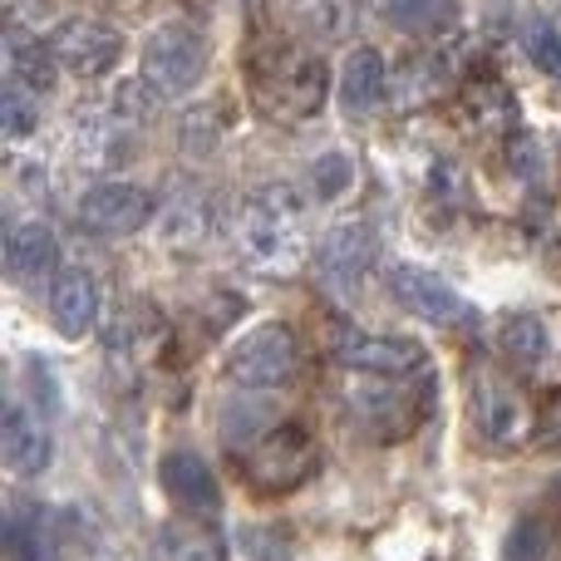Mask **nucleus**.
Returning a JSON list of instances; mask_svg holds the SVG:
<instances>
[{"instance_id": "f257e3e1", "label": "nucleus", "mask_w": 561, "mask_h": 561, "mask_svg": "<svg viewBox=\"0 0 561 561\" xmlns=\"http://www.w3.org/2000/svg\"><path fill=\"white\" fill-rule=\"evenodd\" d=\"M232 242H237V256H242L256 276H296L310 256L306 203H300V193L286 183L247 193L232 217Z\"/></svg>"}, {"instance_id": "f03ea898", "label": "nucleus", "mask_w": 561, "mask_h": 561, "mask_svg": "<svg viewBox=\"0 0 561 561\" xmlns=\"http://www.w3.org/2000/svg\"><path fill=\"white\" fill-rule=\"evenodd\" d=\"M340 399H345V414L359 434L379 438V444H399V438L419 434L424 419L434 414L438 379H434V365L414 369V375H365V369H345V375H340Z\"/></svg>"}, {"instance_id": "7ed1b4c3", "label": "nucleus", "mask_w": 561, "mask_h": 561, "mask_svg": "<svg viewBox=\"0 0 561 561\" xmlns=\"http://www.w3.org/2000/svg\"><path fill=\"white\" fill-rule=\"evenodd\" d=\"M252 94L262 114L280 124H306L325 108L330 65L306 45H276L252 59Z\"/></svg>"}, {"instance_id": "20e7f679", "label": "nucleus", "mask_w": 561, "mask_h": 561, "mask_svg": "<svg viewBox=\"0 0 561 561\" xmlns=\"http://www.w3.org/2000/svg\"><path fill=\"white\" fill-rule=\"evenodd\" d=\"M316 473H320V444L300 424L262 428V434L242 448V478H247V488L262 497L296 493V488H306Z\"/></svg>"}, {"instance_id": "39448f33", "label": "nucleus", "mask_w": 561, "mask_h": 561, "mask_svg": "<svg viewBox=\"0 0 561 561\" xmlns=\"http://www.w3.org/2000/svg\"><path fill=\"white\" fill-rule=\"evenodd\" d=\"M468 394H473L478 434H483L493 448L533 444L537 419H542V414L533 409V399L523 394V385H517V379H507L503 369H493L488 359H478L473 375H468Z\"/></svg>"}, {"instance_id": "423d86ee", "label": "nucleus", "mask_w": 561, "mask_h": 561, "mask_svg": "<svg viewBox=\"0 0 561 561\" xmlns=\"http://www.w3.org/2000/svg\"><path fill=\"white\" fill-rule=\"evenodd\" d=\"M296 369H300L296 330L280 325V320L247 330L232 345V355H227V379L242 389H280L296 379Z\"/></svg>"}, {"instance_id": "0eeeda50", "label": "nucleus", "mask_w": 561, "mask_h": 561, "mask_svg": "<svg viewBox=\"0 0 561 561\" xmlns=\"http://www.w3.org/2000/svg\"><path fill=\"white\" fill-rule=\"evenodd\" d=\"M207 75V39L187 25H163L144 45V79L158 94H187Z\"/></svg>"}, {"instance_id": "6e6552de", "label": "nucleus", "mask_w": 561, "mask_h": 561, "mask_svg": "<svg viewBox=\"0 0 561 561\" xmlns=\"http://www.w3.org/2000/svg\"><path fill=\"white\" fill-rule=\"evenodd\" d=\"M45 45L55 55V65L75 79H104L118 65V55H124L118 30L99 25V20H59Z\"/></svg>"}, {"instance_id": "1a4fd4ad", "label": "nucleus", "mask_w": 561, "mask_h": 561, "mask_svg": "<svg viewBox=\"0 0 561 561\" xmlns=\"http://www.w3.org/2000/svg\"><path fill=\"white\" fill-rule=\"evenodd\" d=\"M153 222V193L138 183H99L79 197V227L94 237H134Z\"/></svg>"}, {"instance_id": "9d476101", "label": "nucleus", "mask_w": 561, "mask_h": 561, "mask_svg": "<svg viewBox=\"0 0 561 561\" xmlns=\"http://www.w3.org/2000/svg\"><path fill=\"white\" fill-rule=\"evenodd\" d=\"M389 290L409 316L428 320V325H473L478 310L468 306V296H458L444 276L424 272V266H394L389 272Z\"/></svg>"}, {"instance_id": "9b49d317", "label": "nucleus", "mask_w": 561, "mask_h": 561, "mask_svg": "<svg viewBox=\"0 0 561 561\" xmlns=\"http://www.w3.org/2000/svg\"><path fill=\"white\" fill-rule=\"evenodd\" d=\"M335 365L365 369V375H414L428 369V350L404 335H369V330H340L335 335Z\"/></svg>"}, {"instance_id": "f8f14e48", "label": "nucleus", "mask_w": 561, "mask_h": 561, "mask_svg": "<svg viewBox=\"0 0 561 561\" xmlns=\"http://www.w3.org/2000/svg\"><path fill=\"white\" fill-rule=\"evenodd\" d=\"M375 256H379L375 232H369L365 222H345L320 242L316 272L330 286V296H355V290L365 286V276L375 272Z\"/></svg>"}, {"instance_id": "ddd939ff", "label": "nucleus", "mask_w": 561, "mask_h": 561, "mask_svg": "<svg viewBox=\"0 0 561 561\" xmlns=\"http://www.w3.org/2000/svg\"><path fill=\"white\" fill-rule=\"evenodd\" d=\"M168 340V325L163 316H153V310L144 306V300H134V306L114 310V320L104 325V350H108V365L124 369V375H144L148 365L158 359V350H163Z\"/></svg>"}, {"instance_id": "4468645a", "label": "nucleus", "mask_w": 561, "mask_h": 561, "mask_svg": "<svg viewBox=\"0 0 561 561\" xmlns=\"http://www.w3.org/2000/svg\"><path fill=\"white\" fill-rule=\"evenodd\" d=\"M463 55L468 49L463 45H434V49H424V55H414V59H404V69L394 75V99H399V108H419V104H428L434 94H448L454 84H463Z\"/></svg>"}, {"instance_id": "2eb2a0df", "label": "nucleus", "mask_w": 561, "mask_h": 561, "mask_svg": "<svg viewBox=\"0 0 561 561\" xmlns=\"http://www.w3.org/2000/svg\"><path fill=\"white\" fill-rule=\"evenodd\" d=\"M458 108H463V124L483 138H513V128H517V94L493 75V69L463 79Z\"/></svg>"}, {"instance_id": "dca6fc26", "label": "nucleus", "mask_w": 561, "mask_h": 561, "mask_svg": "<svg viewBox=\"0 0 561 561\" xmlns=\"http://www.w3.org/2000/svg\"><path fill=\"white\" fill-rule=\"evenodd\" d=\"M158 478H163L168 497H173L183 513L213 517L217 507H222V488H217L207 458H197L193 448H173V454H163V463H158Z\"/></svg>"}, {"instance_id": "f3484780", "label": "nucleus", "mask_w": 561, "mask_h": 561, "mask_svg": "<svg viewBox=\"0 0 561 561\" xmlns=\"http://www.w3.org/2000/svg\"><path fill=\"white\" fill-rule=\"evenodd\" d=\"M0 454H5V468L15 478H39L55 458V438L25 404H10L5 424H0Z\"/></svg>"}, {"instance_id": "a211bd4d", "label": "nucleus", "mask_w": 561, "mask_h": 561, "mask_svg": "<svg viewBox=\"0 0 561 561\" xmlns=\"http://www.w3.org/2000/svg\"><path fill=\"white\" fill-rule=\"evenodd\" d=\"M49 320L65 340H79L94 330L99 320V280L84 272V266H65L55 280H49Z\"/></svg>"}, {"instance_id": "6ab92c4d", "label": "nucleus", "mask_w": 561, "mask_h": 561, "mask_svg": "<svg viewBox=\"0 0 561 561\" xmlns=\"http://www.w3.org/2000/svg\"><path fill=\"white\" fill-rule=\"evenodd\" d=\"M389 94V69L375 45H355L340 65V99L350 114H375Z\"/></svg>"}, {"instance_id": "aec40b11", "label": "nucleus", "mask_w": 561, "mask_h": 561, "mask_svg": "<svg viewBox=\"0 0 561 561\" xmlns=\"http://www.w3.org/2000/svg\"><path fill=\"white\" fill-rule=\"evenodd\" d=\"M213 232V203L203 193H178L158 207V237H163L173 252H193L207 242Z\"/></svg>"}, {"instance_id": "412c9836", "label": "nucleus", "mask_w": 561, "mask_h": 561, "mask_svg": "<svg viewBox=\"0 0 561 561\" xmlns=\"http://www.w3.org/2000/svg\"><path fill=\"white\" fill-rule=\"evenodd\" d=\"M59 266V242L45 222H20L5 237V272L15 280H39Z\"/></svg>"}, {"instance_id": "4be33fe9", "label": "nucleus", "mask_w": 561, "mask_h": 561, "mask_svg": "<svg viewBox=\"0 0 561 561\" xmlns=\"http://www.w3.org/2000/svg\"><path fill=\"white\" fill-rule=\"evenodd\" d=\"M55 55H49V45H39L35 35H25L20 25L5 30V75L20 79V84L30 89H49V79H55Z\"/></svg>"}, {"instance_id": "5701e85b", "label": "nucleus", "mask_w": 561, "mask_h": 561, "mask_svg": "<svg viewBox=\"0 0 561 561\" xmlns=\"http://www.w3.org/2000/svg\"><path fill=\"white\" fill-rule=\"evenodd\" d=\"M158 557L163 561H227V547H222V537L207 533V527L173 523L158 533Z\"/></svg>"}, {"instance_id": "b1692460", "label": "nucleus", "mask_w": 561, "mask_h": 561, "mask_svg": "<svg viewBox=\"0 0 561 561\" xmlns=\"http://www.w3.org/2000/svg\"><path fill=\"white\" fill-rule=\"evenodd\" d=\"M375 5L389 25L414 30V35H438V30L458 15L454 0H375Z\"/></svg>"}, {"instance_id": "393cba45", "label": "nucleus", "mask_w": 561, "mask_h": 561, "mask_svg": "<svg viewBox=\"0 0 561 561\" xmlns=\"http://www.w3.org/2000/svg\"><path fill=\"white\" fill-rule=\"evenodd\" d=\"M5 552H10V561H59L55 537H49L45 523L30 513L5 517Z\"/></svg>"}, {"instance_id": "a878e982", "label": "nucleus", "mask_w": 561, "mask_h": 561, "mask_svg": "<svg viewBox=\"0 0 561 561\" xmlns=\"http://www.w3.org/2000/svg\"><path fill=\"white\" fill-rule=\"evenodd\" d=\"M39 128V89L20 84V79H5L0 89V134L5 138H30Z\"/></svg>"}, {"instance_id": "bb28decb", "label": "nucleus", "mask_w": 561, "mask_h": 561, "mask_svg": "<svg viewBox=\"0 0 561 561\" xmlns=\"http://www.w3.org/2000/svg\"><path fill=\"white\" fill-rule=\"evenodd\" d=\"M503 345L507 355H513V365H542L547 350H552V335H547V325L537 316H507L503 325Z\"/></svg>"}, {"instance_id": "cd10ccee", "label": "nucleus", "mask_w": 561, "mask_h": 561, "mask_svg": "<svg viewBox=\"0 0 561 561\" xmlns=\"http://www.w3.org/2000/svg\"><path fill=\"white\" fill-rule=\"evenodd\" d=\"M523 45H527V59H533L542 75L561 79V30H557V20L533 15L527 30H523Z\"/></svg>"}, {"instance_id": "c85d7f7f", "label": "nucleus", "mask_w": 561, "mask_h": 561, "mask_svg": "<svg viewBox=\"0 0 561 561\" xmlns=\"http://www.w3.org/2000/svg\"><path fill=\"white\" fill-rule=\"evenodd\" d=\"M552 552V527L542 517H517L503 542V561H547Z\"/></svg>"}, {"instance_id": "c756f323", "label": "nucleus", "mask_w": 561, "mask_h": 561, "mask_svg": "<svg viewBox=\"0 0 561 561\" xmlns=\"http://www.w3.org/2000/svg\"><path fill=\"white\" fill-rule=\"evenodd\" d=\"M507 163L523 168L527 183H537V178H542V148H537L533 138H513V148H507Z\"/></svg>"}, {"instance_id": "7c9ffc66", "label": "nucleus", "mask_w": 561, "mask_h": 561, "mask_svg": "<svg viewBox=\"0 0 561 561\" xmlns=\"http://www.w3.org/2000/svg\"><path fill=\"white\" fill-rule=\"evenodd\" d=\"M252 5H262V0H252Z\"/></svg>"}, {"instance_id": "2f4dec72", "label": "nucleus", "mask_w": 561, "mask_h": 561, "mask_svg": "<svg viewBox=\"0 0 561 561\" xmlns=\"http://www.w3.org/2000/svg\"><path fill=\"white\" fill-rule=\"evenodd\" d=\"M557 15H561V10H557Z\"/></svg>"}]
</instances>
